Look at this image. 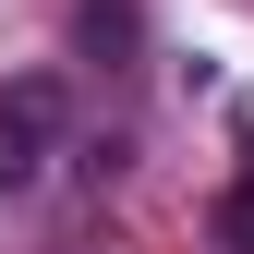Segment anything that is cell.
<instances>
[{
	"label": "cell",
	"mask_w": 254,
	"mask_h": 254,
	"mask_svg": "<svg viewBox=\"0 0 254 254\" xmlns=\"http://www.w3.org/2000/svg\"><path fill=\"white\" fill-rule=\"evenodd\" d=\"M206 242H218V254H254V182H218V206H206Z\"/></svg>",
	"instance_id": "2"
},
{
	"label": "cell",
	"mask_w": 254,
	"mask_h": 254,
	"mask_svg": "<svg viewBox=\"0 0 254 254\" xmlns=\"http://www.w3.org/2000/svg\"><path fill=\"white\" fill-rule=\"evenodd\" d=\"M85 49H109V61L133 49V0H85Z\"/></svg>",
	"instance_id": "3"
},
{
	"label": "cell",
	"mask_w": 254,
	"mask_h": 254,
	"mask_svg": "<svg viewBox=\"0 0 254 254\" xmlns=\"http://www.w3.org/2000/svg\"><path fill=\"white\" fill-rule=\"evenodd\" d=\"M230 133H242V182H254V97H242V109H230Z\"/></svg>",
	"instance_id": "4"
},
{
	"label": "cell",
	"mask_w": 254,
	"mask_h": 254,
	"mask_svg": "<svg viewBox=\"0 0 254 254\" xmlns=\"http://www.w3.org/2000/svg\"><path fill=\"white\" fill-rule=\"evenodd\" d=\"M61 133H73L61 73H12V85H0V194H24V182L61 157Z\"/></svg>",
	"instance_id": "1"
}]
</instances>
